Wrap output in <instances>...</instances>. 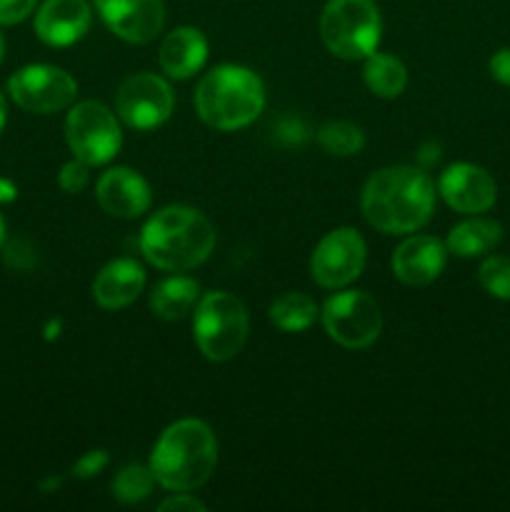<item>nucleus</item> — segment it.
Here are the masks:
<instances>
[{"instance_id":"obj_18","label":"nucleus","mask_w":510,"mask_h":512,"mask_svg":"<svg viewBox=\"0 0 510 512\" xmlns=\"http://www.w3.org/2000/svg\"><path fill=\"white\" fill-rule=\"evenodd\" d=\"M208 60V40L198 28H175L160 45V68L175 80L198 73Z\"/></svg>"},{"instance_id":"obj_11","label":"nucleus","mask_w":510,"mask_h":512,"mask_svg":"<svg viewBox=\"0 0 510 512\" xmlns=\"http://www.w3.org/2000/svg\"><path fill=\"white\" fill-rule=\"evenodd\" d=\"M365 268V240L358 230L338 228L325 235L310 258V275L323 288H345Z\"/></svg>"},{"instance_id":"obj_8","label":"nucleus","mask_w":510,"mask_h":512,"mask_svg":"<svg viewBox=\"0 0 510 512\" xmlns=\"http://www.w3.org/2000/svg\"><path fill=\"white\" fill-rule=\"evenodd\" d=\"M65 140L75 158L88 165H103L118 155L123 135L115 115L103 103L85 100L70 108L65 118Z\"/></svg>"},{"instance_id":"obj_21","label":"nucleus","mask_w":510,"mask_h":512,"mask_svg":"<svg viewBox=\"0 0 510 512\" xmlns=\"http://www.w3.org/2000/svg\"><path fill=\"white\" fill-rule=\"evenodd\" d=\"M365 85L378 98H398L408 85V70L395 55L373 53L365 58Z\"/></svg>"},{"instance_id":"obj_10","label":"nucleus","mask_w":510,"mask_h":512,"mask_svg":"<svg viewBox=\"0 0 510 512\" xmlns=\"http://www.w3.org/2000/svg\"><path fill=\"white\" fill-rule=\"evenodd\" d=\"M8 93L28 113L50 115L65 110L78 95V83L55 65H28L8 80Z\"/></svg>"},{"instance_id":"obj_16","label":"nucleus","mask_w":510,"mask_h":512,"mask_svg":"<svg viewBox=\"0 0 510 512\" xmlns=\"http://www.w3.org/2000/svg\"><path fill=\"white\" fill-rule=\"evenodd\" d=\"M100 208L115 218H138L150 208V185L130 168H113L100 175L95 185Z\"/></svg>"},{"instance_id":"obj_19","label":"nucleus","mask_w":510,"mask_h":512,"mask_svg":"<svg viewBox=\"0 0 510 512\" xmlns=\"http://www.w3.org/2000/svg\"><path fill=\"white\" fill-rule=\"evenodd\" d=\"M200 285L193 278H175L163 280L150 293V310L160 320H180L198 305Z\"/></svg>"},{"instance_id":"obj_13","label":"nucleus","mask_w":510,"mask_h":512,"mask_svg":"<svg viewBox=\"0 0 510 512\" xmlns=\"http://www.w3.org/2000/svg\"><path fill=\"white\" fill-rule=\"evenodd\" d=\"M438 190L450 208L470 215L493 208L495 195H498L495 180L490 178L488 170L473 163H455L445 168L438 180Z\"/></svg>"},{"instance_id":"obj_31","label":"nucleus","mask_w":510,"mask_h":512,"mask_svg":"<svg viewBox=\"0 0 510 512\" xmlns=\"http://www.w3.org/2000/svg\"><path fill=\"white\" fill-rule=\"evenodd\" d=\"M5 118H8V110H5V98L3 93H0V133H3L5 128Z\"/></svg>"},{"instance_id":"obj_20","label":"nucleus","mask_w":510,"mask_h":512,"mask_svg":"<svg viewBox=\"0 0 510 512\" xmlns=\"http://www.w3.org/2000/svg\"><path fill=\"white\" fill-rule=\"evenodd\" d=\"M500 238H503V228L495 220L473 218L450 230L445 248L458 258H478V255L493 250Z\"/></svg>"},{"instance_id":"obj_30","label":"nucleus","mask_w":510,"mask_h":512,"mask_svg":"<svg viewBox=\"0 0 510 512\" xmlns=\"http://www.w3.org/2000/svg\"><path fill=\"white\" fill-rule=\"evenodd\" d=\"M490 75H493L498 83L510 85V48L498 50V53L490 58Z\"/></svg>"},{"instance_id":"obj_25","label":"nucleus","mask_w":510,"mask_h":512,"mask_svg":"<svg viewBox=\"0 0 510 512\" xmlns=\"http://www.w3.org/2000/svg\"><path fill=\"white\" fill-rule=\"evenodd\" d=\"M478 280L493 298L510 300V258H488L478 270Z\"/></svg>"},{"instance_id":"obj_33","label":"nucleus","mask_w":510,"mask_h":512,"mask_svg":"<svg viewBox=\"0 0 510 512\" xmlns=\"http://www.w3.org/2000/svg\"><path fill=\"white\" fill-rule=\"evenodd\" d=\"M3 235H5V225H3V218H0V243H3Z\"/></svg>"},{"instance_id":"obj_5","label":"nucleus","mask_w":510,"mask_h":512,"mask_svg":"<svg viewBox=\"0 0 510 512\" xmlns=\"http://www.w3.org/2000/svg\"><path fill=\"white\" fill-rule=\"evenodd\" d=\"M250 333V318L245 305L235 295L208 293L195 305L193 335L200 353L213 363L233 360L243 350Z\"/></svg>"},{"instance_id":"obj_3","label":"nucleus","mask_w":510,"mask_h":512,"mask_svg":"<svg viewBox=\"0 0 510 512\" xmlns=\"http://www.w3.org/2000/svg\"><path fill=\"white\" fill-rule=\"evenodd\" d=\"M218 463V440L203 420L185 418L160 433L150 455L155 483L173 493L200 488Z\"/></svg>"},{"instance_id":"obj_29","label":"nucleus","mask_w":510,"mask_h":512,"mask_svg":"<svg viewBox=\"0 0 510 512\" xmlns=\"http://www.w3.org/2000/svg\"><path fill=\"white\" fill-rule=\"evenodd\" d=\"M160 512H205V505L195 495L178 493L160 503Z\"/></svg>"},{"instance_id":"obj_32","label":"nucleus","mask_w":510,"mask_h":512,"mask_svg":"<svg viewBox=\"0 0 510 512\" xmlns=\"http://www.w3.org/2000/svg\"><path fill=\"white\" fill-rule=\"evenodd\" d=\"M3 53H5V38L3 33H0V60H3Z\"/></svg>"},{"instance_id":"obj_24","label":"nucleus","mask_w":510,"mask_h":512,"mask_svg":"<svg viewBox=\"0 0 510 512\" xmlns=\"http://www.w3.org/2000/svg\"><path fill=\"white\" fill-rule=\"evenodd\" d=\"M155 485L153 470L145 468V465H125L113 480V495L125 505L140 503L150 495Z\"/></svg>"},{"instance_id":"obj_14","label":"nucleus","mask_w":510,"mask_h":512,"mask_svg":"<svg viewBox=\"0 0 510 512\" xmlns=\"http://www.w3.org/2000/svg\"><path fill=\"white\" fill-rule=\"evenodd\" d=\"M90 20L88 0H45L35 13V33L53 48H65L88 33Z\"/></svg>"},{"instance_id":"obj_27","label":"nucleus","mask_w":510,"mask_h":512,"mask_svg":"<svg viewBox=\"0 0 510 512\" xmlns=\"http://www.w3.org/2000/svg\"><path fill=\"white\" fill-rule=\"evenodd\" d=\"M38 0H0V25H15L28 18Z\"/></svg>"},{"instance_id":"obj_1","label":"nucleus","mask_w":510,"mask_h":512,"mask_svg":"<svg viewBox=\"0 0 510 512\" xmlns=\"http://www.w3.org/2000/svg\"><path fill=\"white\" fill-rule=\"evenodd\" d=\"M360 208L365 220L380 233H415L433 215L435 185L413 165L383 168L365 183Z\"/></svg>"},{"instance_id":"obj_26","label":"nucleus","mask_w":510,"mask_h":512,"mask_svg":"<svg viewBox=\"0 0 510 512\" xmlns=\"http://www.w3.org/2000/svg\"><path fill=\"white\" fill-rule=\"evenodd\" d=\"M58 180H60V188H63L65 193H80L90 180V165L83 163L80 158L70 160L68 165H63Z\"/></svg>"},{"instance_id":"obj_6","label":"nucleus","mask_w":510,"mask_h":512,"mask_svg":"<svg viewBox=\"0 0 510 512\" xmlns=\"http://www.w3.org/2000/svg\"><path fill=\"white\" fill-rule=\"evenodd\" d=\"M320 38L343 60H365L380 43V13L373 0H328L320 13Z\"/></svg>"},{"instance_id":"obj_22","label":"nucleus","mask_w":510,"mask_h":512,"mask_svg":"<svg viewBox=\"0 0 510 512\" xmlns=\"http://www.w3.org/2000/svg\"><path fill=\"white\" fill-rule=\"evenodd\" d=\"M318 318V305L303 293H283L270 303V323L283 333H303Z\"/></svg>"},{"instance_id":"obj_7","label":"nucleus","mask_w":510,"mask_h":512,"mask_svg":"<svg viewBox=\"0 0 510 512\" xmlns=\"http://www.w3.org/2000/svg\"><path fill=\"white\" fill-rule=\"evenodd\" d=\"M323 328L338 345L363 350L378 340L383 330V313L373 295L365 290H343L323 305Z\"/></svg>"},{"instance_id":"obj_17","label":"nucleus","mask_w":510,"mask_h":512,"mask_svg":"<svg viewBox=\"0 0 510 512\" xmlns=\"http://www.w3.org/2000/svg\"><path fill=\"white\" fill-rule=\"evenodd\" d=\"M145 288V270L130 258L113 260L93 280V298L100 308L120 310L135 303Z\"/></svg>"},{"instance_id":"obj_2","label":"nucleus","mask_w":510,"mask_h":512,"mask_svg":"<svg viewBox=\"0 0 510 512\" xmlns=\"http://www.w3.org/2000/svg\"><path fill=\"white\" fill-rule=\"evenodd\" d=\"M215 248V228L200 210L168 205L145 223L140 250L160 270L183 273L198 268Z\"/></svg>"},{"instance_id":"obj_4","label":"nucleus","mask_w":510,"mask_h":512,"mask_svg":"<svg viewBox=\"0 0 510 512\" xmlns=\"http://www.w3.org/2000/svg\"><path fill=\"white\" fill-rule=\"evenodd\" d=\"M265 108L263 80L243 65L210 70L195 90V110L215 130H240Z\"/></svg>"},{"instance_id":"obj_23","label":"nucleus","mask_w":510,"mask_h":512,"mask_svg":"<svg viewBox=\"0 0 510 512\" xmlns=\"http://www.w3.org/2000/svg\"><path fill=\"white\" fill-rule=\"evenodd\" d=\"M318 143L328 155L350 158L365 148V135L358 125L348 123V120H333V123H325L320 128Z\"/></svg>"},{"instance_id":"obj_12","label":"nucleus","mask_w":510,"mask_h":512,"mask_svg":"<svg viewBox=\"0 0 510 512\" xmlns=\"http://www.w3.org/2000/svg\"><path fill=\"white\" fill-rule=\"evenodd\" d=\"M95 10L118 38L128 43H150L163 30V0H95Z\"/></svg>"},{"instance_id":"obj_9","label":"nucleus","mask_w":510,"mask_h":512,"mask_svg":"<svg viewBox=\"0 0 510 512\" xmlns=\"http://www.w3.org/2000/svg\"><path fill=\"white\" fill-rule=\"evenodd\" d=\"M175 95L160 75L135 73L115 93V113L135 130H153L173 115Z\"/></svg>"},{"instance_id":"obj_28","label":"nucleus","mask_w":510,"mask_h":512,"mask_svg":"<svg viewBox=\"0 0 510 512\" xmlns=\"http://www.w3.org/2000/svg\"><path fill=\"white\" fill-rule=\"evenodd\" d=\"M105 465H108V453H105V450H90V453H85L83 458L75 463L73 475H78V478H90V475H98Z\"/></svg>"},{"instance_id":"obj_15","label":"nucleus","mask_w":510,"mask_h":512,"mask_svg":"<svg viewBox=\"0 0 510 512\" xmlns=\"http://www.w3.org/2000/svg\"><path fill=\"white\" fill-rule=\"evenodd\" d=\"M448 258V248L433 235H413L403 240L393 253V273L400 283L413 285H430L440 278Z\"/></svg>"}]
</instances>
